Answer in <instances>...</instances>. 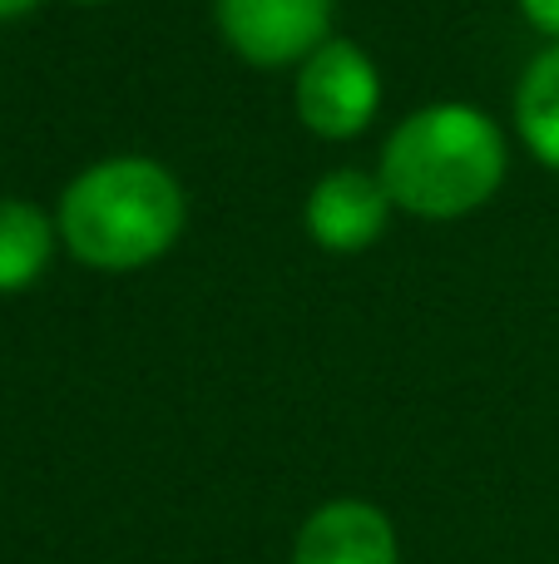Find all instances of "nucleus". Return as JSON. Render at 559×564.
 <instances>
[{
	"label": "nucleus",
	"instance_id": "obj_1",
	"mask_svg": "<svg viewBox=\"0 0 559 564\" xmlns=\"http://www.w3.org/2000/svg\"><path fill=\"white\" fill-rule=\"evenodd\" d=\"M511 144L485 109L441 99L421 105L392 129L382 149V188L412 218H465L485 208L505 184Z\"/></svg>",
	"mask_w": 559,
	"mask_h": 564
},
{
	"label": "nucleus",
	"instance_id": "obj_2",
	"mask_svg": "<svg viewBox=\"0 0 559 564\" xmlns=\"http://www.w3.org/2000/svg\"><path fill=\"white\" fill-rule=\"evenodd\" d=\"M184 188L164 164L119 154L69 178L59 194V238L95 273H134L149 268L184 234Z\"/></svg>",
	"mask_w": 559,
	"mask_h": 564
},
{
	"label": "nucleus",
	"instance_id": "obj_3",
	"mask_svg": "<svg viewBox=\"0 0 559 564\" xmlns=\"http://www.w3.org/2000/svg\"><path fill=\"white\" fill-rule=\"evenodd\" d=\"M297 119L313 129L317 139H357L382 109V75H376L372 55L352 40H327L322 50L297 65Z\"/></svg>",
	"mask_w": 559,
	"mask_h": 564
},
{
	"label": "nucleus",
	"instance_id": "obj_4",
	"mask_svg": "<svg viewBox=\"0 0 559 564\" xmlns=\"http://www.w3.org/2000/svg\"><path fill=\"white\" fill-rule=\"evenodd\" d=\"M223 45L257 69L303 65L332 40V0H213Z\"/></svg>",
	"mask_w": 559,
	"mask_h": 564
},
{
	"label": "nucleus",
	"instance_id": "obj_5",
	"mask_svg": "<svg viewBox=\"0 0 559 564\" xmlns=\"http://www.w3.org/2000/svg\"><path fill=\"white\" fill-rule=\"evenodd\" d=\"M392 194L382 188L376 174L362 169H332L313 184L303 204V228L317 248L327 253H362L376 238L386 234V218H392Z\"/></svg>",
	"mask_w": 559,
	"mask_h": 564
},
{
	"label": "nucleus",
	"instance_id": "obj_6",
	"mask_svg": "<svg viewBox=\"0 0 559 564\" xmlns=\"http://www.w3.org/2000/svg\"><path fill=\"white\" fill-rule=\"evenodd\" d=\"M293 564H402L396 525L366 500H327L303 520Z\"/></svg>",
	"mask_w": 559,
	"mask_h": 564
},
{
	"label": "nucleus",
	"instance_id": "obj_7",
	"mask_svg": "<svg viewBox=\"0 0 559 564\" xmlns=\"http://www.w3.org/2000/svg\"><path fill=\"white\" fill-rule=\"evenodd\" d=\"M59 228L25 198H0V292H25L50 268Z\"/></svg>",
	"mask_w": 559,
	"mask_h": 564
},
{
	"label": "nucleus",
	"instance_id": "obj_8",
	"mask_svg": "<svg viewBox=\"0 0 559 564\" xmlns=\"http://www.w3.org/2000/svg\"><path fill=\"white\" fill-rule=\"evenodd\" d=\"M515 129H520L525 149L540 159L545 169L559 174V40L545 55L530 59L515 89Z\"/></svg>",
	"mask_w": 559,
	"mask_h": 564
},
{
	"label": "nucleus",
	"instance_id": "obj_9",
	"mask_svg": "<svg viewBox=\"0 0 559 564\" xmlns=\"http://www.w3.org/2000/svg\"><path fill=\"white\" fill-rule=\"evenodd\" d=\"M520 15L530 20L540 35H555L559 40V0H520Z\"/></svg>",
	"mask_w": 559,
	"mask_h": 564
},
{
	"label": "nucleus",
	"instance_id": "obj_10",
	"mask_svg": "<svg viewBox=\"0 0 559 564\" xmlns=\"http://www.w3.org/2000/svg\"><path fill=\"white\" fill-rule=\"evenodd\" d=\"M40 0H0V20H20V15H30Z\"/></svg>",
	"mask_w": 559,
	"mask_h": 564
},
{
	"label": "nucleus",
	"instance_id": "obj_11",
	"mask_svg": "<svg viewBox=\"0 0 559 564\" xmlns=\"http://www.w3.org/2000/svg\"><path fill=\"white\" fill-rule=\"evenodd\" d=\"M75 6H109V0H75Z\"/></svg>",
	"mask_w": 559,
	"mask_h": 564
}]
</instances>
